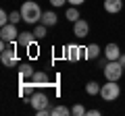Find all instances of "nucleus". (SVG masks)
Returning a JSON list of instances; mask_svg holds the SVG:
<instances>
[{
	"mask_svg": "<svg viewBox=\"0 0 125 116\" xmlns=\"http://www.w3.org/2000/svg\"><path fill=\"white\" fill-rule=\"evenodd\" d=\"M21 15H23V21L29 23V25H36L38 21H42V10H40V6H38V2H33V0L23 2Z\"/></svg>",
	"mask_w": 125,
	"mask_h": 116,
	"instance_id": "obj_1",
	"label": "nucleus"
},
{
	"mask_svg": "<svg viewBox=\"0 0 125 116\" xmlns=\"http://www.w3.org/2000/svg\"><path fill=\"white\" fill-rule=\"evenodd\" d=\"M100 95H102L104 102H115L121 95V87L117 85V81H106V85L100 87Z\"/></svg>",
	"mask_w": 125,
	"mask_h": 116,
	"instance_id": "obj_2",
	"label": "nucleus"
},
{
	"mask_svg": "<svg viewBox=\"0 0 125 116\" xmlns=\"http://www.w3.org/2000/svg\"><path fill=\"white\" fill-rule=\"evenodd\" d=\"M123 64H121V60H108V64L104 66V77H106V81H119L121 75H123Z\"/></svg>",
	"mask_w": 125,
	"mask_h": 116,
	"instance_id": "obj_3",
	"label": "nucleus"
},
{
	"mask_svg": "<svg viewBox=\"0 0 125 116\" xmlns=\"http://www.w3.org/2000/svg\"><path fill=\"white\" fill-rule=\"evenodd\" d=\"M0 60H2V64H4V66H9V68H13V66H17V64H19L17 52H15V50H9V48L0 52Z\"/></svg>",
	"mask_w": 125,
	"mask_h": 116,
	"instance_id": "obj_4",
	"label": "nucleus"
},
{
	"mask_svg": "<svg viewBox=\"0 0 125 116\" xmlns=\"http://www.w3.org/2000/svg\"><path fill=\"white\" fill-rule=\"evenodd\" d=\"M0 37H2V40H6V41H15V40L19 37L17 25H15V23H9V25L0 27Z\"/></svg>",
	"mask_w": 125,
	"mask_h": 116,
	"instance_id": "obj_5",
	"label": "nucleus"
},
{
	"mask_svg": "<svg viewBox=\"0 0 125 116\" xmlns=\"http://www.w3.org/2000/svg\"><path fill=\"white\" fill-rule=\"evenodd\" d=\"M29 106L33 108V110L46 108V106H48V98H46V93H42V91H36V93L29 98Z\"/></svg>",
	"mask_w": 125,
	"mask_h": 116,
	"instance_id": "obj_6",
	"label": "nucleus"
},
{
	"mask_svg": "<svg viewBox=\"0 0 125 116\" xmlns=\"http://www.w3.org/2000/svg\"><path fill=\"white\" fill-rule=\"evenodd\" d=\"M73 33H75V37H85L90 33V25H88V21H83V19H79V21H75L73 23Z\"/></svg>",
	"mask_w": 125,
	"mask_h": 116,
	"instance_id": "obj_7",
	"label": "nucleus"
},
{
	"mask_svg": "<svg viewBox=\"0 0 125 116\" xmlns=\"http://www.w3.org/2000/svg\"><path fill=\"white\" fill-rule=\"evenodd\" d=\"M104 56H106V60H119L121 58V50L117 44H108L106 48H104Z\"/></svg>",
	"mask_w": 125,
	"mask_h": 116,
	"instance_id": "obj_8",
	"label": "nucleus"
},
{
	"mask_svg": "<svg viewBox=\"0 0 125 116\" xmlns=\"http://www.w3.org/2000/svg\"><path fill=\"white\" fill-rule=\"evenodd\" d=\"M123 8V0H104V10L111 15L119 13V10Z\"/></svg>",
	"mask_w": 125,
	"mask_h": 116,
	"instance_id": "obj_9",
	"label": "nucleus"
},
{
	"mask_svg": "<svg viewBox=\"0 0 125 116\" xmlns=\"http://www.w3.org/2000/svg\"><path fill=\"white\" fill-rule=\"evenodd\" d=\"M29 81L36 85V87H44V85L48 83V75H46L44 71H36V73H33V77H31Z\"/></svg>",
	"mask_w": 125,
	"mask_h": 116,
	"instance_id": "obj_10",
	"label": "nucleus"
},
{
	"mask_svg": "<svg viewBox=\"0 0 125 116\" xmlns=\"http://www.w3.org/2000/svg\"><path fill=\"white\" fill-rule=\"evenodd\" d=\"M36 40H38V37L33 35V33H29V31H27V33H19V37H17V44H19V46H25V48H29V46L33 44Z\"/></svg>",
	"mask_w": 125,
	"mask_h": 116,
	"instance_id": "obj_11",
	"label": "nucleus"
},
{
	"mask_svg": "<svg viewBox=\"0 0 125 116\" xmlns=\"http://www.w3.org/2000/svg\"><path fill=\"white\" fill-rule=\"evenodd\" d=\"M33 66H31L29 62H25V64H21V66H19V77H21V81H25V79H31V77H33Z\"/></svg>",
	"mask_w": 125,
	"mask_h": 116,
	"instance_id": "obj_12",
	"label": "nucleus"
},
{
	"mask_svg": "<svg viewBox=\"0 0 125 116\" xmlns=\"http://www.w3.org/2000/svg\"><path fill=\"white\" fill-rule=\"evenodd\" d=\"M67 52L71 60H79L81 56H85V48H77V46H67Z\"/></svg>",
	"mask_w": 125,
	"mask_h": 116,
	"instance_id": "obj_13",
	"label": "nucleus"
},
{
	"mask_svg": "<svg viewBox=\"0 0 125 116\" xmlns=\"http://www.w3.org/2000/svg\"><path fill=\"white\" fill-rule=\"evenodd\" d=\"M56 21H58L56 13H52V10H46V13H42V23H44L46 27H52V25H56Z\"/></svg>",
	"mask_w": 125,
	"mask_h": 116,
	"instance_id": "obj_14",
	"label": "nucleus"
},
{
	"mask_svg": "<svg viewBox=\"0 0 125 116\" xmlns=\"http://www.w3.org/2000/svg\"><path fill=\"white\" fill-rule=\"evenodd\" d=\"M100 56V48H98V44H90V46H85V58L88 60H94V58H98Z\"/></svg>",
	"mask_w": 125,
	"mask_h": 116,
	"instance_id": "obj_15",
	"label": "nucleus"
},
{
	"mask_svg": "<svg viewBox=\"0 0 125 116\" xmlns=\"http://www.w3.org/2000/svg\"><path fill=\"white\" fill-rule=\"evenodd\" d=\"M33 87H36V85L31 83V81H29V83H23L21 87H19V93H21L23 98H27V95H29V98H31V95L36 93V91H33Z\"/></svg>",
	"mask_w": 125,
	"mask_h": 116,
	"instance_id": "obj_16",
	"label": "nucleus"
},
{
	"mask_svg": "<svg viewBox=\"0 0 125 116\" xmlns=\"http://www.w3.org/2000/svg\"><path fill=\"white\" fill-rule=\"evenodd\" d=\"M65 17H67L69 19V21H73V23H75V21H79V10H77V6H71V8H67V13H65Z\"/></svg>",
	"mask_w": 125,
	"mask_h": 116,
	"instance_id": "obj_17",
	"label": "nucleus"
},
{
	"mask_svg": "<svg viewBox=\"0 0 125 116\" xmlns=\"http://www.w3.org/2000/svg\"><path fill=\"white\" fill-rule=\"evenodd\" d=\"M85 93H88V95H96V93H100V85L96 83V81H90V83L85 85Z\"/></svg>",
	"mask_w": 125,
	"mask_h": 116,
	"instance_id": "obj_18",
	"label": "nucleus"
},
{
	"mask_svg": "<svg viewBox=\"0 0 125 116\" xmlns=\"http://www.w3.org/2000/svg\"><path fill=\"white\" fill-rule=\"evenodd\" d=\"M71 114V110H69L65 104L62 106H56V108H52V116H69Z\"/></svg>",
	"mask_w": 125,
	"mask_h": 116,
	"instance_id": "obj_19",
	"label": "nucleus"
},
{
	"mask_svg": "<svg viewBox=\"0 0 125 116\" xmlns=\"http://www.w3.org/2000/svg\"><path fill=\"white\" fill-rule=\"evenodd\" d=\"M33 35H36L38 40H42V37H46V25H44V23H40V25H36V29H33Z\"/></svg>",
	"mask_w": 125,
	"mask_h": 116,
	"instance_id": "obj_20",
	"label": "nucleus"
},
{
	"mask_svg": "<svg viewBox=\"0 0 125 116\" xmlns=\"http://www.w3.org/2000/svg\"><path fill=\"white\" fill-rule=\"evenodd\" d=\"M71 114H75V116H83V114H85V108L81 106V104H75V106L71 108Z\"/></svg>",
	"mask_w": 125,
	"mask_h": 116,
	"instance_id": "obj_21",
	"label": "nucleus"
},
{
	"mask_svg": "<svg viewBox=\"0 0 125 116\" xmlns=\"http://www.w3.org/2000/svg\"><path fill=\"white\" fill-rule=\"evenodd\" d=\"M19 21H23V15H21V10H13V13H10V23H15V25H17Z\"/></svg>",
	"mask_w": 125,
	"mask_h": 116,
	"instance_id": "obj_22",
	"label": "nucleus"
},
{
	"mask_svg": "<svg viewBox=\"0 0 125 116\" xmlns=\"http://www.w3.org/2000/svg\"><path fill=\"white\" fill-rule=\"evenodd\" d=\"M48 114H52V110H50L48 106H46V108H40V110H36V116H48Z\"/></svg>",
	"mask_w": 125,
	"mask_h": 116,
	"instance_id": "obj_23",
	"label": "nucleus"
},
{
	"mask_svg": "<svg viewBox=\"0 0 125 116\" xmlns=\"http://www.w3.org/2000/svg\"><path fill=\"white\" fill-rule=\"evenodd\" d=\"M67 2H69L71 6H81V4L85 2V0H67Z\"/></svg>",
	"mask_w": 125,
	"mask_h": 116,
	"instance_id": "obj_24",
	"label": "nucleus"
},
{
	"mask_svg": "<svg viewBox=\"0 0 125 116\" xmlns=\"http://www.w3.org/2000/svg\"><path fill=\"white\" fill-rule=\"evenodd\" d=\"M65 2H67V0H50V4H52V6H62Z\"/></svg>",
	"mask_w": 125,
	"mask_h": 116,
	"instance_id": "obj_25",
	"label": "nucleus"
},
{
	"mask_svg": "<svg viewBox=\"0 0 125 116\" xmlns=\"http://www.w3.org/2000/svg\"><path fill=\"white\" fill-rule=\"evenodd\" d=\"M85 114H90V116H98L100 112H98V110H88V112H85Z\"/></svg>",
	"mask_w": 125,
	"mask_h": 116,
	"instance_id": "obj_26",
	"label": "nucleus"
},
{
	"mask_svg": "<svg viewBox=\"0 0 125 116\" xmlns=\"http://www.w3.org/2000/svg\"><path fill=\"white\" fill-rule=\"evenodd\" d=\"M119 60H121V64L125 66V54H121V58H119Z\"/></svg>",
	"mask_w": 125,
	"mask_h": 116,
	"instance_id": "obj_27",
	"label": "nucleus"
}]
</instances>
